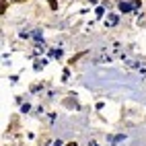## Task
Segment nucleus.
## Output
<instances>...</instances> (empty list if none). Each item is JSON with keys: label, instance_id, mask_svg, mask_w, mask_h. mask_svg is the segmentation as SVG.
<instances>
[{"label": "nucleus", "instance_id": "f257e3e1", "mask_svg": "<svg viewBox=\"0 0 146 146\" xmlns=\"http://www.w3.org/2000/svg\"><path fill=\"white\" fill-rule=\"evenodd\" d=\"M68 146H76V142H70V144H68Z\"/></svg>", "mask_w": 146, "mask_h": 146}]
</instances>
